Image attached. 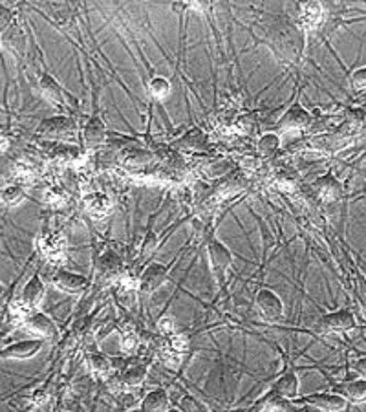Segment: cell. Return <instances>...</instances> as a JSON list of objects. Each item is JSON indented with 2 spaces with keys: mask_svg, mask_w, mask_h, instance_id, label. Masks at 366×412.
<instances>
[{
  "mask_svg": "<svg viewBox=\"0 0 366 412\" xmlns=\"http://www.w3.org/2000/svg\"><path fill=\"white\" fill-rule=\"evenodd\" d=\"M24 191H22V187L18 185H6L2 191H0V200L4 202L6 205H9V207H15V205H18L24 200Z\"/></svg>",
  "mask_w": 366,
  "mask_h": 412,
  "instance_id": "cell-28",
  "label": "cell"
},
{
  "mask_svg": "<svg viewBox=\"0 0 366 412\" xmlns=\"http://www.w3.org/2000/svg\"><path fill=\"white\" fill-rule=\"evenodd\" d=\"M106 136H109V132H106V125L103 123V119H101V117L94 116V117H90L87 123H84L83 143H84V147L88 148V151L101 147V145L106 141Z\"/></svg>",
  "mask_w": 366,
  "mask_h": 412,
  "instance_id": "cell-17",
  "label": "cell"
},
{
  "mask_svg": "<svg viewBox=\"0 0 366 412\" xmlns=\"http://www.w3.org/2000/svg\"><path fill=\"white\" fill-rule=\"evenodd\" d=\"M352 370L357 374L359 378L366 379V357H359L352 363Z\"/></svg>",
  "mask_w": 366,
  "mask_h": 412,
  "instance_id": "cell-33",
  "label": "cell"
},
{
  "mask_svg": "<svg viewBox=\"0 0 366 412\" xmlns=\"http://www.w3.org/2000/svg\"><path fill=\"white\" fill-rule=\"evenodd\" d=\"M257 411H264V412H296L295 407H293V401L284 398H274V396L266 394L264 398L258 401Z\"/></svg>",
  "mask_w": 366,
  "mask_h": 412,
  "instance_id": "cell-26",
  "label": "cell"
},
{
  "mask_svg": "<svg viewBox=\"0 0 366 412\" xmlns=\"http://www.w3.org/2000/svg\"><path fill=\"white\" fill-rule=\"evenodd\" d=\"M148 96L152 97L156 101H165L167 97L170 96V92H172V85H170L169 79L162 77V75H156L148 81L147 85Z\"/></svg>",
  "mask_w": 366,
  "mask_h": 412,
  "instance_id": "cell-27",
  "label": "cell"
},
{
  "mask_svg": "<svg viewBox=\"0 0 366 412\" xmlns=\"http://www.w3.org/2000/svg\"><path fill=\"white\" fill-rule=\"evenodd\" d=\"M302 403H308L324 412H345L348 408V401L337 392H315V394L304 396Z\"/></svg>",
  "mask_w": 366,
  "mask_h": 412,
  "instance_id": "cell-12",
  "label": "cell"
},
{
  "mask_svg": "<svg viewBox=\"0 0 366 412\" xmlns=\"http://www.w3.org/2000/svg\"><path fill=\"white\" fill-rule=\"evenodd\" d=\"M296 412H308V411H296Z\"/></svg>",
  "mask_w": 366,
  "mask_h": 412,
  "instance_id": "cell-41",
  "label": "cell"
},
{
  "mask_svg": "<svg viewBox=\"0 0 366 412\" xmlns=\"http://www.w3.org/2000/svg\"><path fill=\"white\" fill-rule=\"evenodd\" d=\"M43 339H26V341H18V343L9 345V347L0 348V359H31L35 357L44 348Z\"/></svg>",
  "mask_w": 366,
  "mask_h": 412,
  "instance_id": "cell-9",
  "label": "cell"
},
{
  "mask_svg": "<svg viewBox=\"0 0 366 412\" xmlns=\"http://www.w3.org/2000/svg\"><path fill=\"white\" fill-rule=\"evenodd\" d=\"M31 403L37 405V407H40V405H44L46 401H48V394L44 391H35L33 394H31Z\"/></svg>",
  "mask_w": 366,
  "mask_h": 412,
  "instance_id": "cell-34",
  "label": "cell"
},
{
  "mask_svg": "<svg viewBox=\"0 0 366 412\" xmlns=\"http://www.w3.org/2000/svg\"><path fill=\"white\" fill-rule=\"evenodd\" d=\"M157 328H160V332L165 335H170L172 337V334H174V319L169 315H163L160 321H157Z\"/></svg>",
  "mask_w": 366,
  "mask_h": 412,
  "instance_id": "cell-30",
  "label": "cell"
},
{
  "mask_svg": "<svg viewBox=\"0 0 366 412\" xmlns=\"http://www.w3.org/2000/svg\"><path fill=\"white\" fill-rule=\"evenodd\" d=\"M282 139L277 132H266L262 134L257 141V152L260 158H271L277 154V151L280 148Z\"/></svg>",
  "mask_w": 366,
  "mask_h": 412,
  "instance_id": "cell-25",
  "label": "cell"
},
{
  "mask_svg": "<svg viewBox=\"0 0 366 412\" xmlns=\"http://www.w3.org/2000/svg\"><path fill=\"white\" fill-rule=\"evenodd\" d=\"M0 46H2V35H0Z\"/></svg>",
  "mask_w": 366,
  "mask_h": 412,
  "instance_id": "cell-40",
  "label": "cell"
},
{
  "mask_svg": "<svg viewBox=\"0 0 366 412\" xmlns=\"http://www.w3.org/2000/svg\"><path fill=\"white\" fill-rule=\"evenodd\" d=\"M304 48V31L293 24H282L271 33V50L284 63H296Z\"/></svg>",
  "mask_w": 366,
  "mask_h": 412,
  "instance_id": "cell-1",
  "label": "cell"
},
{
  "mask_svg": "<svg viewBox=\"0 0 366 412\" xmlns=\"http://www.w3.org/2000/svg\"><path fill=\"white\" fill-rule=\"evenodd\" d=\"M83 202V207L92 218H96V220H101V218H106L112 211V200L109 198V195L99 191L94 193H87V195L81 198Z\"/></svg>",
  "mask_w": 366,
  "mask_h": 412,
  "instance_id": "cell-14",
  "label": "cell"
},
{
  "mask_svg": "<svg viewBox=\"0 0 366 412\" xmlns=\"http://www.w3.org/2000/svg\"><path fill=\"white\" fill-rule=\"evenodd\" d=\"M39 249L43 256L52 264H62L66 256V239L59 233L43 234L39 240Z\"/></svg>",
  "mask_w": 366,
  "mask_h": 412,
  "instance_id": "cell-10",
  "label": "cell"
},
{
  "mask_svg": "<svg viewBox=\"0 0 366 412\" xmlns=\"http://www.w3.org/2000/svg\"><path fill=\"white\" fill-rule=\"evenodd\" d=\"M87 364L90 372L97 378H106L112 372V361L109 356L101 354V352H92L87 356Z\"/></svg>",
  "mask_w": 366,
  "mask_h": 412,
  "instance_id": "cell-24",
  "label": "cell"
},
{
  "mask_svg": "<svg viewBox=\"0 0 366 412\" xmlns=\"http://www.w3.org/2000/svg\"><path fill=\"white\" fill-rule=\"evenodd\" d=\"M11 18H13V15H11V11L8 9V6L0 4V31L6 30V28L9 26Z\"/></svg>",
  "mask_w": 366,
  "mask_h": 412,
  "instance_id": "cell-32",
  "label": "cell"
},
{
  "mask_svg": "<svg viewBox=\"0 0 366 412\" xmlns=\"http://www.w3.org/2000/svg\"><path fill=\"white\" fill-rule=\"evenodd\" d=\"M135 343H138V341H135L134 334H123V341H121L123 350H134Z\"/></svg>",
  "mask_w": 366,
  "mask_h": 412,
  "instance_id": "cell-35",
  "label": "cell"
},
{
  "mask_svg": "<svg viewBox=\"0 0 366 412\" xmlns=\"http://www.w3.org/2000/svg\"><path fill=\"white\" fill-rule=\"evenodd\" d=\"M21 325L35 335L37 339H43V341H55L59 339L61 332L57 328V325L53 322L52 317H48L43 312H31L26 317H22Z\"/></svg>",
  "mask_w": 366,
  "mask_h": 412,
  "instance_id": "cell-6",
  "label": "cell"
},
{
  "mask_svg": "<svg viewBox=\"0 0 366 412\" xmlns=\"http://www.w3.org/2000/svg\"><path fill=\"white\" fill-rule=\"evenodd\" d=\"M4 182H2V180H0V191H2V189H4Z\"/></svg>",
  "mask_w": 366,
  "mask_h": 412,
  "instance_id": "cell-39",
  "label": "cell"
},
{
  "mask_svg": "<svg viewBox=\"0 0 366 412\" xmlns=\"http://www.w3.org/2000/svg\"><path fill=\"white\" fill-rule=\"evenodd\" d=\"M52 282L57 290L62 291V293H70V296H81L90 288V281L87 277H83L81 273L68 271L65 268L57 269Z\"/></svg>",
  "mask_w": 366,
  "mask_h": 412,
  "instance_id": "cell-8",
  "label": "cell"
},
{
  "mask_svg": "<svg viewBox=\"0 0 366 412\" xmlns=\"http://www.w3.org/2000/svg\"><path fill=\"white\" fill-rule=\"evenodd\" d=\"M9 147V139L4 132H0V152H4Z\"/></svg>",
  "mask_w": 366,
  "mask_h": 412,
  "instance_id": "cell-36",
  "label": "cell"
},
{
  "mask_svg": "<svg viewBox=\"0 0 366 412\" xmlns=\"http://www.w3.org/2000/svg\"><path fill=\"white\" fill-rule=\"evenodd\" d=\"M299 392H301L299 376L295 372H286L273 383V386H271L267 394L274 396V398H284L293 401V399H299Z\"/></svg>",
  "mask_w": 366,
  "mask_h": 412,
  "instance_id": "cell-16",
  "label": "cell"
},
{
  "mask_svg": "<svg viewBox=\"0 0 366 412\" xmlns=\"http://www.w3.org/2000/svg\"><path fill=\"white\" fill-rule=\"evenodd\" d=\"M314 191L317 193V196L323 202L330 204V202H336V200H339L343 196V183L333 174H324V176L315 180Z\"/></svg>",
  "mask_w": 366,
  "mask_h": 412,
  "instance_id": "cell-18",
  "label": "cell"
},
{
  "mask_svg": "<svg viewBox=\"0 0 366 412\" xmlns=\"http://www.w3.org/2000/svg\"><path fill=\"white\" fill-rule=\"evenodd\" d=\"M132 412H140V408H138V411H132Z\"/></svg>",
  "mask_w": 366,
  "mask_h": 412,
  "instance_id": "cell-42",
  "label": "cell"
},
{
  "mask_svg": "<svg viewBox=\"0 0 366 412\" xmlns=\"http://www.w3.org/2000/svg\"><path fill=\"white\" fill-rule=\"evenodd\" d=\"M167 412H182V411H179V408H169Z\"/></svg>",
  "mask_w": 366,
  "mask_h": 412,
  "instance_id": "cell-38",
  "label": "cell"
},
{
  "mask_svg": "<svg viewBox=\"0 0 366 412\" xmlns=\"http://www.w3.org/2000/svg\"><path fill=\"white\" fill-rule=\"evenodd\" d=\"M355 326H357L355 315L348 308H340L336 310V312L324 313L315 322V330H317L318 334H345V332H350Z\"/></svg>",
  "mask_w": 366,
  "mask_h": 412,
  "instance_id": "cell-3",
  "label": "cell"
},
{
  "mask_svg": "<svg viewBox=\"0 0 366 412\" xmlns=\"http://www.w3.org/2000/svg\"><path fill=\"white\" fill-rule=\"evenodd\" d=\"M2 297H4V286L0 284V300H2Z\"/></svg>",
  "mask_w": 366,
  "mask_h": 412,
  "instance_id": "cell-37",
  "label": "cell"
},
{
  "mask_svg": "<svg viewBox=\"0 0 366 412\" xmlns=\"http://www.w3.org/2000/svg\"><path fill=\"white\" fill-rule=\"evenodd\" d=\"M311 123H314V116L301 103H293L280 117L279 129L280 131H304Z\"/></svg>",
  "mask_w": 366,
  "mask_h": 412,
  "instance_id": "cell-11",
  "label": "cell"
},
{
  "mask_svg": "<svg viewBox=\"0 0 366 412\" xmlns=\"http://www.w3.org/2000/svg\"><path fill=\"white\" fill-rule=\"evenodd\" d=\"M121 255L113 251V249H109L97 259V273H99L101 278H116L121 273Z\"/></svg>",
  "mask_w": 366,
  "mask_h": 412,
  "instance_id": "cell-21",
  "label": "cell"
},
{
  "mask_svg": "<svg viewBox=\"0 0 366 412\" xmlns=\"http://www.w3.org/2000/svg\"><path fill=\"white\" fill-rule=\"evenodd\" d=\"M255 306L258 315L266 322H279L284 317V303L279 293L270 288H262L255 296Z\"/></svg>",
  "mask_w": 366,
  "mask_h": 412,
  "instance_id": "cell-4",
  "label": "cell"
},
{
  "mask_svg": "<svg viewBox=\"0 0 366 412\" xmlns=\"http://www.w3.org/2000/svg\"><path fill=\"white\" fill-rule=\"evenodd\" d=\"M39 92L44 99L52 103L57 109H65L68 104V96H66L65 88L61 87V82L57 81L53 75L40 74L39 77Z\"/></svg>",
  "mask_w": 366,
  "mask_h": 412,
  "instance_id": "cell-13",
  "label": "cell"
},
{
  "mask_svg": "<svg viewBox=\"0 0 366 412\" xmlns=\"http://www.w3.org/2000/svg\"><path fill=\"white\" fill-rule=\"evenodd\" d=\"M61 412H66V411H61Z\"/></svg>",
  "mask_w": 366,
  "mask_h": 412,
  "instance_id": "cell-43",
  "label": "cell"
},
{
  "mask_svg": "<svg viewBox=\"0 0 366 412\" xmlns=\"http://www.w3.org/2000/svg\"><path fill=\"white\" fill-rule=\"evenodd\" d=\"M337 394L343 396V398L352 405H362L366 403V379L357 378L352 379L348 383H343V385L336 386Z\"/></svg>",
  "mask_w": 366,
  "mask_h": 412,
  "instance_id": "cell-20",
  "label": "cell"
},
{
  "mask_svg": "<svg viewBox=\"0 0 366 412\" xmlns=\"http://www.w3.org/2000/svg\"><path fill=\"white\" fill-rule=\"evenodd\" d=\"M207 259H209V266L213 275L220 284H223L226 275L233 264V253L231 249L218 239H213L207 244Z\"/></svg>",
  "mask_w": 366,
  "mask_h": 412,
  "instance_id": "cell-5",
  "label": "cell"
},
{
  "mask_svg": "<svg viewBox=\"0 0 366 412\" xmlns=\"http://www.w3.org/2000/svg\"><path fill=\"white\" fill-rule=\"evenodd\" d=\"M350 87L353 90H365L366 88V66H361V68L353 70L352 75H350Z\"/></svg>",
  "mask_w": 366,
  "mask_h": 412,
  "instance_id": "cell-29",
  "label": "cell"
},
{
  "mask_svg": "<svg viewBox=\"0 0 366 412\" xmlns=\"http://www.w3.org/2000/svg\"><path fill=\"white\" fill-rule=\"evenodd\" d=\"M169 408V392L165 389L147 392L140 403V412H167Z\"/></svg>",
  "mask_w": 366,
  "mask_h": 412,
  "instance_id": "cell-22",
  "label": "cell"
},
{
  "mask_svg": "<svg viewBox=\"0 0 366 412\" xmlns=\"http://www.w3.org/2000/svg\"><path fill=\"white\" fill-rule=\"evenodd\" d=\"M77 131V125L72 117H48V119H43L40 125L37 126V134L40 136H70Z\"/></svg>",
  "mask_w": 366,
  "mask_h": 412,
  "instance_id": "cell-15",
  "label": "cell"
},
{
  "mask_svg": "<svg viewBox=\"0 0 366 412\" xmlns=\"http://www.w3.org/2000/svg\"><path fill=\"white\" fill-rule=\"evenodd\" d=\"M44 297H46V284L39 275H33L26 282V286L22 288L21 296L11 306V315L17 317L21 321L22 317H26L28 313L37 312V308L43 304Z\"/></svg>",
  "mask_w": 366,
  "mask_h": 412,
  "instance_id": "cell-2",
  "label": "cell"
},
{
  "mask_svg": "<svg viewBox=\"0 0 366 412\" xmlns=\"http://www.w3.org/2000/svg\"><path fill=\"white\" fill-rule=\"evenodd\" d=\"M148 376L147 364H131L118 376V381L123 389H138L145 383Z\"/></svg>",
  "mask_w": 366,
  "mask_h": 412,
  "instance_id": "cell-23",
  "label": "cell"
},
{
  "mask_svg": "<svg viewBox=\"0 0 366 412\" xmlns=\"http://www.w3.org/2000/svg\"><path fill=\"white\" fill-rule=\"evenodd\" d=\"M299 17H301L299 28L302 31L315 30L324 21V6L318 4V2H306V4H301V13H299Z\"/></svg>",
  "mask_w": 366,
  "mask_h": 412,
  "instance_id": "cell-19",
  "label": "cell"
},
{
  "mask_svg": "<svg viewBox=\"0 0 366 412\" xmlns=\"http://www.w3.org/2000/svg\"><path fill=\"white\" fill-rule=\"evenodd\" d=\"M169 281V268L162 262H152L143 269V273L138 278V290L141 293H154Z\"/></svg>",
  "mask_w": 366,
  "mask_h": 412,
  "instance_id": "cell-7",
  "label": "cell"
},
{
  "mask_svg": "<svg viewBox=\"0 0 366 412\" xmlns=\"http://www.w3.org/2000/svg\"><path fill=\"white\" fill-rule=\"evenodd\" d=\"M157 246V234L148 233L147 239L143 240V247H141V251H143V256H147L148 253H152Z\"/></svg>",
  "mask_w": 366,
  "mask_h": 412,
  "instance_id": "cell-31",
  "label": "cell"
}]
</instances>
